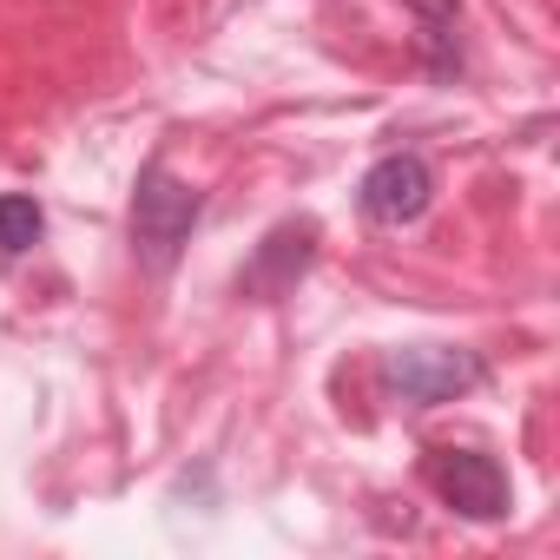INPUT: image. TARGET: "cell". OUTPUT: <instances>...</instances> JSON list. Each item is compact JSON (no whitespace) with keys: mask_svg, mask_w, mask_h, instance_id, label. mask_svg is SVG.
<instances>
[{"mask_svg":"<svg viewBox=\"0 0 560 560\" xmlns=\"http://www.w3.org/2000/svg\"><path fill=\"white\" fill-rule=\"evenodd\" d=\"M317 264V224L311 218H284L270 224L264 244L250 250V264L237 270V298H257V304H277L298 291V277Z\"/></svg>","mask_w":560,"mask_h":560,"instance_id":"4","label":"cell"},{"mask_svg":"<svg viewBox=\"0 0 560 560\" xmlns=\"http://www.w3.org/2000/svg\"><path fill=\"white\" fill-rule=\"evenodd\" d=\"M422 481L462 521H508V508H514L508 468L494 455H481V448H429L422 455Z\"/></svg>","mask_w":560,"mask_h":560,"instance_id":"3","label":"cell"},{"mask_svg":"<svg viewBox=\"0 0 560 560\" xmlns=\"http://www.w3.org/2000/svg\"><path fill=\"white\" fill-rule=\"evenodd\" d=\"M40 231H47V211H40L34 191H0V250L27 257L40 244Z\"/></svg>","mask_w":560,"mask_h":560,"instance_id":"7","label":"cell"},{"mask_svg":"<svg viewBox=\"0 0 560 560\" xmlns=\"http://www.w3.org/2000/svg\"><path fill=\"white\" fill-rule=\"evenodd\" d=\"M409 14H422V54H429V73H435V80L462 73V47H455L462 8H455V0H409Z\"/></svg>","mask_w":560,"mask_h":560,"instance_id":"6","label":"cell"},{"mask_svg":"<svg viewBox=\"0 0 560 560\" xmlns=\"http://www.w3.org/2000/svg\"><path fill=\"white\" fill-rule=\"evenodd\" d=\"M475 383H488L481 350H383V363H376V389L396 409H442V402L468 396Z\"/></svg>","mask_w":560,"mask_h":560,"instance_id":"2","label":"cell"},{"mask_svg":"<svg viewBox=\"0 0 560 560\" xmlns=\"http://www.w3.org/2000/svg\"><path fill=\"white\" fill-rule=\"evenodd\" d=\"M198 211H205V198L165 159L139 165V185H132V257H139V270H152V277L172 270L178 250L191 244Z\"/></svg>","mask_w":560,"mask_h":560,"instance_id":"1","label":"cell"},{"mask_svg":"<svg viewBox=\"0 0 560 560\" xmlns=\"http://www.w3.org/2000/svg\"><path fill=\"white\" fill-rule=\"evenodd\" d=\"M357 205H363L370 224H389V231L416 224V218L435 205V172H429V159H422V152H389V159H376V165L363 172V185H357Z\"/></svg>","mask_w":560,"mask_h":560,"instance_id":"5","label":"cell"}]
</instances>
